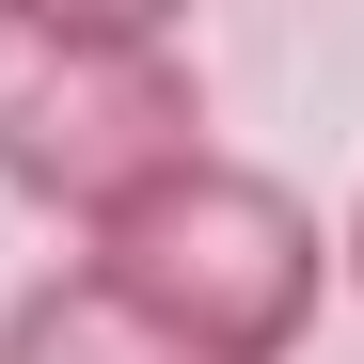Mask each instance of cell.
Segmentation results:
<instances>
[{"label":"cell","mask_w":364,"mask_h":364,"mask_svg":"<svg viewBox=\"0 0 364 364\" xmlns=\"http://www.w3.org/2000/svg\"><path fill=\"white\" fill-rule=\"evenodd\" d=\"M348 285H364V206H348Z\"/></svg>","instance_id":"8992f818"},{"label":"cell","mask_w":364,"mask_h":364,"mask_svg":"<svg viewBox=\"0 0 364 364\" xmlns=\"http://www.w3.org/2000/svg\"><path fill=\"white\" fill-rule=\"evenodd\" d=\"M0 364H206V348L159 333L143 301H111V285L64 254V269H32L16 301H0Z\"/></svg>","instance_id":"3957f363"},{"label":"cell","mask_w":364,"mask_h":364,"mask_svg":"<svg viewBox=\"0 0 364 364\" xmlns=\"http://www.w3.org/2000/svg\"><path fill=\"white\" fill-rule=\"evenodd\" d=\"M32 48H174L191 32V0H16Z\"/></svg>","instance_id":"277c9868"},{"label":"cell","mask_w":364,"mask_h":364,"mask_svg":"<svg viewBox=\"0 0 364 364\" xmlns=\"http://www.w3.org/2000/svg\"><path fill=\"white\" fill-rule=\"evenodd\" d=\"M16 64H32V32H16V0H0V80H16Z\"/></svg>","instance_id":"5b68a950"},{"label":"cell","mask_w":364,"mask_h":364,"mask_svg":"<svg viewBox=\"0 0 364 364\" xmlns=\"http://www.w3.org/2000/svg\"><path fill=\"white\" fill-rule=\"evenodd\" d=\"M80 269L111 301H143L159 333H191L206 364H301V333H317V301H333V237H317V206H301L285 174L206 143L174 191H143L127 222H95Z\"/></svg>","instance_id":"6da1fadb"},{"label":"cell","mask_w":364,"mask_h":364,"mask_svg":"<svg viewBox=\"0 0 364 364\" xmlns=\"http://www.w3.org/2000/svg\"><path fill=\"white\" fill-rule=\"evenodd\" d=\"M222 127H206V64H174V48H32L16 80H0V191L32 222H127L143 191H174Z\"/></svg>","instance_id":"7a4b0ae2"}]
</instances>
